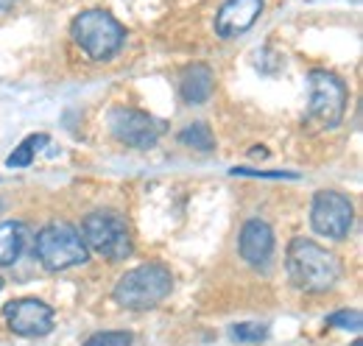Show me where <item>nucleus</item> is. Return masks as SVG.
<instances>
[{"label": "nucleus", "instance_id": "obj_9", "mask_svg": "<svg viewBox=\"0 0 363 346\" xmlns=\"http://www.w3.org/2000/svg\"><path fill=\"white\" fill-rule=\"evenodd\" d=\"M6 321L14 335L43 338L53 330V307L43 299H17L6 307Z\"/></svg>", "mask_w": 363, "mask_h": 346}, {"label": "nucleus", "instance_id": "obj_3", "mask_svg": "<svg viewBox=\"0 0 363 346\" xmlns=\"http://www.w3.org/2000/svg\"><path fill=\"white\" fill-rule=\"evenodd\" d=\"M34 252L48 271H67L90 260V249L73 223L53 221L37 232Z\"/></svg>", "mask_w": 363, "mask_h": 346}, {"label": "nucleus", "instance_id": "obj_21", "mask_svg": "<svg viewBox=\"0 0 363 346\" xmlns=\"http://www.w3.org/2000/svg\"><path fill=\"white\" fill-rule=\"evenodd\" d=\"M352 346H363V344H361V341H358V344H352Z\"/></svg>", "mask_w": 363, "mask_h": 346}, {"label": "nucleus", "instance_id": "obj_17", "mask_svg": "<svg viewBox=\"0 0 363 346\" xmlns=\"http://www.w3.org/2000/svg\"><path fill=\"white\" fill-rule=\"evenodd\" d=\"M132 333H123V330H109V333H95L90 335L84 346H132Z\"/></svg>", "mask_w": 363, "mask_h": 346}, {"label": "nucleus", "instance_id": "obj_4", "mask_svg": "<svg viewBox=\"0 0 363 346\" xmlns=\"http://www.w3.org/2000/svg\"><path fill=\"white\" fill-rule=\"evenodd\" d=\"M70 34H73V43L79 45L90 59L101 62V59H112L121 45L126 40V28L104 9H90V11H82L73 26H70Z\"/></svg>", "mask_w": 363, "mask_h": 346}, {"label": "nucleus", "instance_id": "obj_14", "mask_svg": "<svg viewBox=\"0 0 363 346\" xmlns=\"http://www.w3.org/2000/svg\"><path fill=\"white\" fill-rule=\"evenodd\" d=\"M179 143L187 148H196V151H213L216 148V137H213V131L204 121H196V123L184 126L179 131Z\"/></svg>", "mask_w": 363, "mask_h": 346}, {"label": "nucleus", "instance_id": "obj_16", "mask_svg": "<svg viewBox=\"0 0 363 346\" xmlns=\"http://www.w3.org/2000/svg\"><path fill=\"white\" fill-rule=\"evenodd\" d=\"M232 338L238 344H260L269 338V324L260 321H246V324H235L232 327Z\"/></svg>", "mask_w": 363, "mask_h": 346}, {"label": "nucleus", "instance_id": "obj_22", "mask_svg": "<svg viewBox=\"0 0 363 346\" xmlns=\"http://www.w3.org/2000/svg\"><path fill=\"white\" fill-rule=\"evenodd\" d=\"M0 288H3V279H0Z\"/></svg>", "mask_w": 363, "mask_h": 346}, {"label": "nucleus", "instance_id": "obj_12", "mask_svg": "<svg viewBox=\"0 0 363 346\" xmlns=\"http://www.w3.org/2000/svg\"><path fill=\"white\" fill-rule=\"evenodd\" d=\"M213 89H216V79H213V70L207 65H190V67H184L179 82V92L190 106L207 104L213 98Z\"/></svg>", "mask_w": 363, "mask_h": 346}, {"label": "nucleus", "instance_id": "obj_5", "mask_svg": "<svg viewBox=\"0 0 363 346\" xmlns=\"http://www.w3.org/2000/svg\"><path fill=\"white\" fill-rule=\"evenodd\" d=\"M82 238L95 255L106 260H123L132 255V235L126 218L112 210H95L82 223Z\"/></svg>", "mask_w": 363, "mask_h": 346}, {"label": "nucleus", "instance_id": "obj_15", "mask_svg": "<svg viewBox=\"0 0 363 346\" xmlns=\"http://www.w3.org/2000/svg\"><path fill=\"white\" fill-rule=\"evenodd\" d=\"M45 143H48V134H31V137H26V140L14 148V154H9L6 165H9V168H28V165L34 162V154H37Z\"/></svg>", "mask_w": 363, "mask_h": 346}, {"label": "nucleus", "instance_id": "obj_10", "mask_svg": "<svg viewBox=\"0 0 363 346\" xmlns=\"http://www.w3.org/2000/svg\"><path fill=\"white\" fill-rule=\"evenodd\" d=\"M260 14H263V0H227L216 14V31L224 40L240 37L257 23Z\"/></svg>", "mask_w": 363, "mask_h": 346}, {"label": "nucleus", "instance_id": "obj_8", "mask_svg": "<svg viewBox=\"0 0 363 346\" xmlns=\"http://www.w3.org/2000/svg\"><path fill=\"white\" fill-rule=\"evenodd\" d=\"M109 131L115 134V140L132 148H154L157 140L165 134V123L148 112L118 106L109 112Z\"/></svg>", "mask_w": 363, "mask_h": 346}, {"label": "nucleus", "instance_id": "obj_19", "mask_svg": "<svg viewBox=\"0 0 363 346\" xmlns=\"http://www.w3.org/2000/svg\"><path fill=\"white\" fill-rule=\"evenodd\" d=\"M232 176H263V179H296V173H282V171H252V168H232Z\"/></svg>", "mask_w": 363, "mask_h": 346}, {"label": "nucleus", "instance_id": "obj_11", "mask_svg": "<svg viewBox=\"0 0 363 346\" xmlns=\"http://www.w3.org/2000/svg\"><path fill=\"white\" fill-rule=\"evenodd\" d=\"M240 257L246 260L249 265H266L274 255V232L272 226L260 218H252L243 223L240 229Z\"/></svg>", "mask_w": 363, "mask_h": 346}, {"label": "nucleus", "instance_id": "obj_13", "mask_svg": "<svg viewBox=\"0 0 363 346\" xmlns=\"http://www.w3.org/2000/svg\"><path fill=\"white\" fill-rule=\"evenodd\" d=\"M28 240V226L20 221L0 223V265H14Z\"/></svg>", "mask_w": 363, "mask_h": 346}, {"label": "nucleus", "instance_id": "obj_18", "mask_svg": "<svg viewBox=\"0 0 363 346\" xmlns=\"http://www.w3.org/2000/svg\"><path fill=\"white\" fill-rule=\"evenodd\" d=\"M361 310H338L333 316H327L330 327H341V330H361Z\"/></svg>", "mask_w": 363, "mask_h": 346}, {"label": "nucleus", "instance_id": "obj_2", "mask_svg": "<svg viewBox=\"0 0 363 346\" xmlns=\"http://www.w3.org/2000/svg\"><path fill=\"white\" fill-rule=\"evenodd\" d=\"M171 288H174L171 271L160 262H145L126 271L118 279L112 296L126 310H151L171 294Z\"/></svg>", "mask_w": 363, "mask_h": 346}, {"label": "nucleus", "instance_id": "obj_7", "mask_svg": "<svg viewBox=\"0 0 363 346\" xmlns=\"http://www.w3.org/2000/svg\"><path fill=\"white\" fill-rule=\"evenodd\" d=\"M355 221L352 201L338 190H318L311 204V223L318 235H327L333 240H341L350 235Z\"/></svg>", "mask_w": 363, "mask_h": 346}, {"label": "nucleus", "instance_id": "obj_1", "mask_svg": "<svg viewBox=\"0 0 363 346\" xmlns=\"http://www.w3.org/2000/svg\"><path fill=\"white\" fill-rule=\"evenodd\" d=\"M288 277L305 294H324L341 279V262L316 240L296 238L288 246Z\"/></svg>", "mask_w": 363, "mask_h": 346}, {"label": "nucleus", "instance_id": "obj_6", "mask_svg": "<svg viewBox=\"0 0 363 346\" xmlns=\"http://www.w3.org/2000/svg\"><path fill=\"white\" fill-rule=\"evenodd\" d=\"M347 112V86L327 70L311 73V118L324 129H335Z\"/></svg>", "mask_w": 363, "mask_h": 346}, {"label": "nucleus", "instance_id": "obj_20", "mask_svg": "<svg viewBox=\"0 0 363 346\" xmlns=\"http://www.w3.org/2000/svg\"><path fill=\"white\" fill-rule=\"evenodd\" d=\"M14 6V0H0V11H6V9H11Z\"/></svg>", "mask_w": 363, "mask_h": 346}]
</instances>
